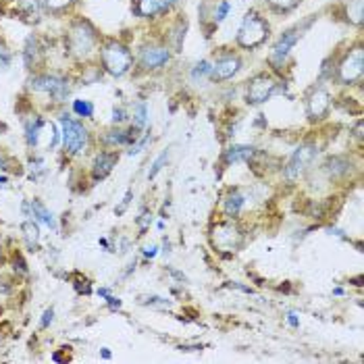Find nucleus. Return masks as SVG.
<instances>
[{
    "label": "nucleus",
    "mask_w": 364,
    "mask_h": 364,
    "mask_svg": "<svg viewBox=\"0 0 364 364\" xmlns=\"http://www.w3.org/2000/svg\"><path fill=\"white\" fill-rule=\"evenodd\" d=\"M269 36V25L266 21L256 15V13H248L242 27H240V34H238V42L240 46L244 48H254L258 44H262Z\"/></svg>",
    "instance_id": "1"
},
{
    "label": "nucleus",
    "mask_w": 364,
    "mask_h": 364,
    "mask_svg": "<svg viewBox=\"0 0 364 364\" xmlns=\"http://www.w3.org/2000/svg\"><path fill=\"white\" fill-rule=\"evenodd\" d=\"M60 127H62V144L69 155H78L88 146V131L84 129L82 123L69 119L67 115L60 117Z\"/></svg>",
    "instance_id": "2"
},
{
    "label": "nucleus",
    "mask_w": 364,
    "mask_h": 364,
    "mask_svg": "<svg viewBox=\"0 0 364 364\" xmlns=\"http://www.w3.org/2000/svg\"><path fill=\"white\" fill-rule=\"evenodd\" d=\"M102 62H104V69L111 73V76H123V73L129 71L131 67V54L125 46L117 44V42H111L104 46L102 50Z\"/></svg>",
    "instance_id": "3"
},
{
    "label": "nucleus",
    "mask_w": 364,
    "mask_h": 364,
    "mask_svg": "<svg viewBox=\"0 0 364 364\" xmlns=\"http://www.w3.org/2000/svg\"><path fill=\"white\" fill-rule=\"evenodd\" d=\"M27 141L34 148H54L58 141V133L56 127L48 121L36 119L30 127H27Z\"/></svg>",
    "instance_id": "4"
},
{
    "label": "nucleus",
    "mask_w": 364,
    "mask_h": 364,
    "mask_svg": "<svg viewBox=\"0 0 364 364\" xmlns=\"http://www.w3.org/2000/svg\"><path fill=\"white\" fill-rule=\"evenodd\" d=\"M362 67H364V54L362 48H354L343 62L339 65V80L343 84H354L362 78Z\"/></svg>",
    "instance_id": "5"
},
{
    "label": "nucleus",
    "mask_w": 364,
    "mask_h": 364,
    "mask_svg": "<svg viewBox=\"0 0 364 364\" xmlns=\"http://www.w3.org/2000/svg\"><path fill=\"white\" fill-rule=\"evenodd\" d=\"M32 88L38 90V92H44V94H50L54 100H65L67 94H69L67 82L60 80V78H54V76H40V78H34V80H32Z\"/></svg>",
    "instance_id": "6"
},
{
    "label": "nucleus",
    "mask_w": 364,
    "mask_h": 364,
    "mask_svg": "<svg viewBox=\"0 0 364 364\" xmlns=\"http://www.w3.org/2000/svg\"><path fill=\"white\" fill-rule=\"evenodd\" d=\"M315 157H317V148H315V146H300V148L294 152V157H291L289 163H287V169H285L287 179L300 177V173L312 163Z\"/></svg>",
    "instance_id": "7"
},
{
    "label": "nucleus",
    "mask_w": 364,
    "mask_h": 364,
    "mask_svg": "<svg viewBox=\"0 0 364 364\" xmlns=\"http://www.w3.org/2000/svg\"><path fill=\"white\" fill-rule=\"evenodd\" d=\"M277 84L275 80L266 78V76H258L250 82L248 86V102L252 104H260V102H266L271 98V94L275 92Z\"/></svg>",
    "instance_id": "8"
},
{
    "label": "nucleus",
    "mask_w": 364,
    "mask_h": 364,
    "mask_svg": "<svg viewBox=\"0 0 364 364\" xmlns=\"http://www.w3.org/2000/svg\"><path fill=\"white\" fill-rule=\"evenodd\" d=\"M240 58L238 56H223V58H218L212 69H210V78L214 82H223V80H229L234 78L236 73L240 71Z\"/></svg>",
    "instance_id": "9"
},
{
    "label": "nucleus",
    "mask_w": 364,
    "mask_h": 364,
    "mask_svg": "<svg viewBox=\"0 0 364 364\" xmlns=\"http://www.w3.org/2000/svg\"><path fill=\"white\" fill-rule=\"evenodd\" d=\"M94 46V34L88 25L80 23L71 34V48L76 50V54H88Z\"/></svg>",
    "instance_id": "10"
},
{
    "label": "nucleus",
    "mask_w": 364,
    "mask_h": 364,
    "mask_svg": "<svg viewBox=\"0 0 364 364\" xmlns=\"http://www.w3.org/2000/svg\"><path fill=\"white\" fill-rule=\"evenodd\" d=\"M296 42H298V32H296V30L285 32V34L279 38V42L275 44L273 52H271V62H273V65H281V62L285 60V56L289 54V50L294 48Z\"/></svg>",
    "instance_id": "11"
},
{
    "label": "nucleus",
    "mask_w": 364,
    "mask_h": 364,
    "mask_svg": "<svg viewBox=\"0 0 364 364\" xmlns=\"http://www.w3.org/2000/svg\"><path fill=\"white\" fill-rule=\"evenodd\" d=\"M139 60H141V67H146V69H161L169 60V50L161 48V46L144 48Z\"/></svg>",
    "instance_id": "12"
},
{
    "label": "nucleus",
    "mask_w": 364,
    "mask_h": 364,
    "mask_svg": "<svg viewBox=\"0 0 364 364\" xmlns=\"http://www.w3.org/2000/svg\"><path fill=\"white\" fill-rule=\"evenodd\" d=\"M214 242L225 250H234L240 244V234L234 225H218L214 231Z\"/></svg>",
    "instance_id": "13"
},
{
    "label": "nucleus",
    "mask_w": 364,
    "mask_h": 364,
    "mask_svg": "<svg viewBox=\"0 0 364 364\" xmlns=\"http://www.w3.org/2000/svg\"><path fill=\"white\" fill-rule=\"evenodd\" d=\"M329 106H331L329 94L325 90H317L310 96V100H308V115H310V119H323L325 113L329 111Z\"/></svg>",
    "instance_id": "14"
},
{
    "label": "nucleus",
    "mask_w": 364,
    "mask_h": 364,
    "mask_svg": "<svg viewBox=\"0 0 364 364\" xmlns=\"http://www.w3.org/2000/svg\"><path fill=\"white\" fill-rule=\"evenodd\" d=\"M175 5V0H137V15L141 17H155L163 11H167L169 7Z\"/></svg>",
    "instance_id": "15"
},
{
    "label": "nucleus",
    "mask_w": 364,
    "mask_h": 364,
    "mask_svg": "<svg viewBox=\"0 0 364 364\" xmlns=\"http://www.w3.org/2000/svg\"><path fill=\"white\" fill-rule=\"evenodd\" d=\"M115 165H117V155H113V152H102V155H98V157H96V163H94V177H96V179H104V177L113 171Z\"/></svg>",
    "instance_id": "16"
},
{
    "label": "nucleus",
    "mask_w": 364,
    "mask_h": 364,
    "mask_svg": "<svg viewBox=\"0 0 364 364\" xmlns=\"http://www.w3.org/2000/svg\"><path fill=\"white\" fill-rule=\"evenodd\" d=\"M32 214H34V218L38 223H42V225H46V227H50V229H56V218H54V214L40 202V200H32Z\"/></svg>",
    "instance_id": "17"
},
{
    "label": "nucleus",
    "mask_w": 364,
    "mask_h": 364,
    "mask_svg": "<svg viewBox=\"0 0 364 364\" xmlns=\"http://www.w3.org/2000/svg\"><path fill=\"white\" fill-rule=\"evenodd\" d=\"M254 157V148L252 146H231L225 155L227 163H242V161H250Z\"/></svg>",
    "instance_id": "18"
},
{
    "label": "nucleus",
    "mask_w": 364,
    "mask_h": 364,
    "mask_svg": "<svg viewBox=\"0 0 364 364\" xmlns=\"http://www.w3.org/2000/svg\"><path fill=\"white\" fill-rule=\"evenodd\" d=\"M21 231H23V238H25V244H27L32 250H36L38 244H40V229H38V225H36L34 221H25V223L21 225Z\"/></svg>",
    "instance_id": "19"
},
{
    "label": "nucleus",
    "mask_w": 364,
    "mask_h": 364,
    "mask_svg": "<svg viewBox=\"0 0 364 364\" xmlns=\"http://www.w3.org/2000/svg\"><path fill=\"white\" fill-rule=\"evenodd\" d=\"M242 206H244V196H242L240 192H234V194L227 198V202H225V210H227L229 216H236V214L242 210Z\"/></svg>",
    "instance_id": "20"
},
{
    "label": "nucleus",
    "mask_w": 364,
    "mask_h": 364,
    "mask_svg": "<svg viewBox=\"0 0 364 364\" xmlns=\"http://www.w3.org/2000/svg\"><path fill=\"white\" fill-rule=\"evenodd\" d=\"M133 121H135L137 129L146 127V123H148V109H146V104H135V109H133Z\"/></svg>",
    "instance_id": "21"
},
{
    "label": "nucleus",
    "mask_w": 364,
    "mask_h": 364,
    "mask_svg": "<svg viewBox=\"0 0 364 364\" xmlns=\"http://www.w3.org/2000/svg\"><path fill=\"white\" fill-rule=\"evenodd\" d=\"M109 141H113V144H129V141H135V133H131V131H113L109 135Z\"/></svg>",
    "instance_id": "22"
},
{
    "label": "nucleus",
    "mask_w": 364,
    "mask_h": 364,
    "mask_svg": "<svg viewBox=\"0 0 364 364\" xmlns=\"http://www.w3.org/2000/svg\"><path fill=\"white\" fill-rule=\"evenodd\" d=\"M73 111H76L80 117H92L94 106H92V102H88V100H76V102H73Z\"/></svg>",
    "instance_id": "23"
},
{
    "label": "nucleus",
    "mask_w": 364,
    "mask_h": 364,
    "mask_svg": "<svg viewBox=\"0 0 364 364\" xmlns=\"http://www.w3.org/2000/svg\"><path fill=\"white\" fill-rule=\"evenodd\" d=\"M210 69H212V65H210L208 60H202V62H198V65L194 67V71H192V78L198 82V80H202V78L210 76Z\"/></svg>",
    "instance_id": "24"
},
{
    "label": "nucleus",
    "mask_w": 364,
    "mask_h": 364,
    "mask_svg": "<svg viewBox=\"0 0 364 364\" xmlns=\"http://www.w3.org/2000/svg\"><path fill=\"white\" fill-rule=\"evenodd\" d=\"M348 15L354 23H360L362 21V0H354V3L348 7Z\"/></svg>",
    "instance_id": "25"
},
{
    "label": "nucleus",
    "mask_w": 364,
    "mask_h": 364,
    "mask_svg": "<svg viewBox=\"0 0 364 364\" xmlns=\"http://www.w3.org/2000/svg\"><path fill=\"white\" fill-rule=\"evenodd\" d=\"M40 3H42L46 9H50V11H60V9L69 7L73 0H40Z\"/></svg>",
    "instance_id": "26"
},
{
    "label": "nucleus",
    "mask_w": 364,
    "mask_h": 364,
    "mask_svg": "<svg viewBox=\"0 0 364 364\" xmlns=\"http://www.w3.org/2000/svg\"><path fill=\"white\" fill-rule=\"evenodd\" d=\"M229 11H231V5L227 3V0H221V3H218V9L214 11V21H216V23L223 21V19L229 15Z\"/></svg>",
    "instance_id": "27"
},
{
    "label": "nucleus",
    "mask_w": 364,
    "mask_h": 364,
    "mask_svg": "<svg viewBox=\"0 0 364 364\" xmlns=\"http://www.w3.org/2000/svg\"><path fill=\"white\" fill-rule=\"evenodd\" d=\"M167 159H169V150H165V152H163V155L155 161V165H152V169H150V173H148V177H150V179H155V177H157V173L163 169V165L167 163Z\"/></svg>",
    "instance_id": "28"
},
{
    "label": "nucleus",
    "mask_w": 364,
    "mask_h": 364,
    "mask_svg": "<svg viewBox=\"0 0 364 364\" xmlns=\"http://www.w3.org/2000/svg\"><path fill=\"white\" fill-rule=\"evenodd\" d=\"M269 3H271L273 7L281 9V11H287V9H291V7H296L298 0H269Z\"/></svg>",
    "instance_id": "29"
},
{
    "label": "nucleus",
    "mask_w": 364,
    "mask_h": 364,
    "mask_svg": "<svg viewBox=\"0 0 364 364\" xmlns=\"http://www.w3.org/2000/svg\"><path fill=\"white\" fill-rule=\"evenodd\" d=\"M11 65V54L5 46H0V69H9Z\"/></svg>",
    "instance_id": "30"
},
{
    "label": "nucleus",
    "mask_w": 364,
    "mask_h": 364,
    "mask_svg": "<svg viewBox=\"0 0 364 364\" xmlns=\"http://www.w3.org/2000/svg\"><path fill=\"white\" fill-rule=\"evenodd\" d=\"M113 119H115V123H123V121L127 119V117H125V111H123V109H115V117H113Z\"/></svg>",
    "instance_id": "31"
},
{
    "label": "nucleus",
    "mask_w": 364,
    "mask_h": 364,
    "mask_svg": "<svg viewBox=\"0 0 364 364\" xmlns=\"http://www.w3.org/2000/svg\"><path fill=\"white\" fill-rule=\"evenodd\" d=\"M287 323H289L291 327H298V325H300L298 315H296V312H289V315H287Z\"/></svg>",
    "instance_id": "32"
},
{
    "label": "nucleus",
    "mask_w": 364,
    "mask_h": 364,
    "mask_svg": "<svg viewBox=\"0 0 364 364\" xmlns=\"http://www.w3.org/2000/svg\"><path fill=\"white\" fill-rule=\"evenodd\" d=\"M52 317H54V312H52V310H46V312H44V319H42V327H48V325L52 323Z\"/></svg>",
    "instance_id": "33"
},
{
    "label": "nucleus",
    "mask_w": 364,
    "mask_h": 364,
    "mask_svg": "<svg viewBox=\"0 0 364 364\" xmlns=\"http://www.w3.org/2000/svg\"><path fill=\"white\" fill-rule=\"evenodd\" d=\"M129 200H131V192H127V194H125V200H123V204H121V206L117 208V212H119V214H121V212H123V210L127 208V204H129Z\"/></svg>",
    "instance_id": "34"
},
{
    "label": "nucleus",
    "mask_w": 364,
    "mask_h": 364,
    "mask_svg": "<svg viewBox=\"0 0 364 364\" xmlns=\"http://www.w3.org/2000/svg\"><path fill=\"white\" fill-rule=\"evenodd\" d=\"M144 254H146V256H150V258H152V256H157V246H152V248H146V250H144Z\"/></svg>",
    "instance_id": "35"
},
{
    "label": "nucleus",
    "mask_w": 364,
    "mask_h": 364,
    "mask_svg": "<svg viewBox=\"0 0 364 364\" xmlns=\"http://www.w3.org/2000/svg\"><path fill=\"white\" fill-rule=\"evenodd\" d=\"M5 165H7V161H5L3 157H0V169H5Z\"/></svg>",
    "instance_id": "36"
},
{
    "label": "nucleus",
    "mask_w": 364,
    "mask_h": 364,
    "mask_svg": "<svg viewBox=\"0 0 364 364\" xmlns=\"http://www.w3.org/2000/svg\"><path fill=\"white\" fill-rule=\"evenodd\" d=\"M7 183V177H0V185H5Z\"/></svg>",
    "instance_id": "37"
}]
</instances>
